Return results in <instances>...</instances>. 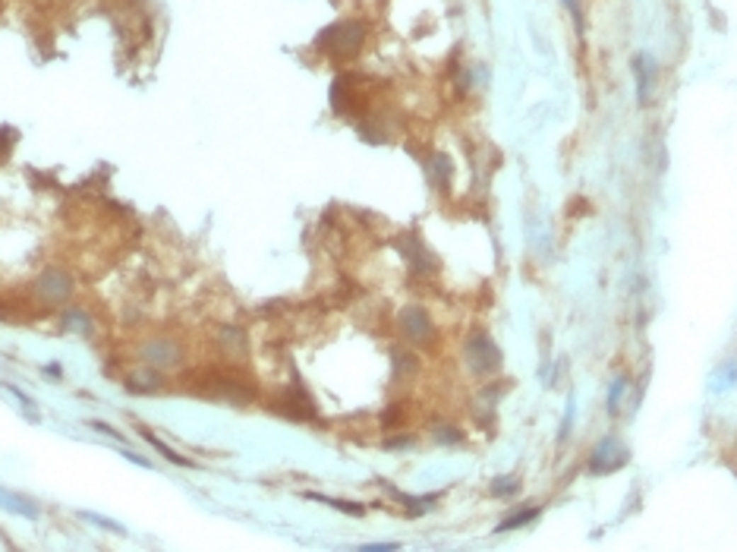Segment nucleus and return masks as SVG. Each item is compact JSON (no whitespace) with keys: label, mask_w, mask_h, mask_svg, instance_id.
<instances>
[{"label":"nucleus","mask_w":737,"mask_h":552,"mask_svg":"<svg viewBox=\"0 0 737 552\" xmlns=\"http://www.w3.org/2000/svg\"><path fill=\"white\" fill-rule=\"evenodd\" d=\"M536 514H539V508H526V512H520V514H514V518L498 524V534H508V530H514V527H523V524H530Z\"/></svg>","instance_id":"dca6fc26"},{"label":"nucleus","mask_w":737,"mask_h":552,"mask_svg":"<svg viewBox=\"0 0 737 552\" xmlns=\"http://www.w3.org/2000/svg\"><path fill=\"white\" fill-rule=\"evenodd\" d=\"M76 293V278L73 271L60 269V265H47L38 278L32 281V297L41 306H67Z\"/></svg>","instance_id":"f03ea898"},{"label":"nucleus","mask_w":737,"mask_h":552,"mask_svg":"<svg viewBox=\"0 0 737 552\" xmlns=\"http://www.w3.org/2000/svg\"><path fill=\"white\" fill-rule=\"evenodd\" d=\"M432 180L438 186H447V180H451V162H447L445 155H435L432 158Z\"/></svg>","instance_id":"2eb2a0df"},{"label":"nucleus","mask_w":737,"mask_h":552,"mask_svg":"<svg viewBox=\"0 0 737 552\" xmlns=\"http://www.w3.org/2000/svg\"><path fill=\"white\" fill-rule=\"evenodd\" d=\"M280 404L287 407V414L290 417H299V420H312L315 417V407H312V401L303 395V388L299 385H293L290 391H287L284 398H280Z\"/></svg>","instance_id":"9d476101"},{"label":"nucleus","mask_w":737,"mask_h":552,"mask_svg":"<svg viewBox=\"0 0 737 552\" xmlns=\"http://www.w3.org/2000/svg\"><path fill=\"white\" fill-rule=\"evenodd\" d=\"M0 508H6V512L13 514H23V518H38V505H35L32 499H25V495L13 492V489H4L0 486Z\"/></svg>","instance_id":"1a4fd4ad"},{"label":"nucleus","mask_w":737,"mask_h":552,"mask_svg":"<svg viewBox=\"0 0 737 552\" xmlns=\"http://www.w3.org/2000/svg\"><path fill=\"white\" fill-rule=\"evenodd\" d=\"M136 357L158 373H177L186 366V344L173 334H149L136 344Z\"/></svg>","instance_id":"f257e3e1"},{"label":"nucleus","mask_w":737,"mask_h":552,"mask_svg":"<svg viewBox=\"0 0 737 552\" xmlns=\"http://www.w3.org/2000/svg\"><path fill=\"white\" fill-rule=\"evenodd\" d=\"M215 351L227 363L243 360L246 351H249V338H246V332L240 325H217L215 328Z\"/></svg>","instance_id":"423d86ee"},{"label":"nucleus","mask_w":737,"mask_h":552,"mask_svg":"<svg viewBox=\"0 0 737 552\" xmlns=\"http://www.w3.org/2000/svg\"><path fill=\"white\" fill-rule=\"evenodd\" d=\"M627 464V449H624L617 439H602L599 445H595V451H593V458H589V471L593 473H612V471H617V467H624Z\"/></svg>","instance_id":"0eeeda50"},{"label":"nucleus","mask_w":737,"mask_h":552,"mask_svg":"<svg viewBox=\"0 0 737 552\" xmlns=\"http://www.w3.org/2000/svg\"><path fill=\"white\" fill-rule=\"evenodd\" d=\"M123 382H126V388H130V391H142V395H145V391L164 388V379H161V373H158V369H152V366H145V363H142L139 369H132V373L126 376Z\"/></svg>","instance_id":"6e6552de"},{"label":"nucleus","mask_w":737,"mask_h":552,"mask_svg":"<svg viewBox=\"0 0 737 552\" xmlns=\"http://www.w3.org/2000/svg\"><path fill=\"white\" fill-rule=\"evenodd\" d=\"M463 354H467V363L476 376H491V373H498V366H501V351L491 344V338L486 332L469 334Z\"/></svg>","instance_id":"20e7f679"},{"label":"nucleus","mask_w":737,"mask_h":552,"mask_svg":"<svg viewBox=\"0 0 737 552\" xmlns=\"http://www.w3.org/2000/svg\"><path fill=\"white\" fill-rule=\"evenodd\" d=\"M624 388H627V382L617 379V382H615V388H612V395H608V410H617V401H621Z\"/></svg>","instance_id":"412c9836"},{"label":"nucleus","mask_w":737,"mask_h":552,"mask_svg":"<svg viewBox=\"0 0 737 552\" xmlns=\"http://www.w3.org/2000/svg\"><path fill=\"white\" fill-rule=\"evenodd\" d=\"M360 552H400L397 543H369V546H360Z\"/></svg>","instance_id":"5701e85b"},{"label":"nucleus","mask_w":737,"mask_h":552,"mask_svg":"<svg viewBox=\"0 0 737 552\" xmlns=\"http://www.w3.org/2000/svg\"><path fill=\"white\" fill-rule=\"evenodd\" d=\"M514 492H517L514 477H501L498 483H491V495H514Z\"/></svg>","instance_id":"6ab92c4d"},{"label":"nucleus","mask_w":737,"mask_h":552,"mask_svg":"<svg viewBox=\"0 0 737 552\" xmlns=\"http://www.w3.org/2000/svg\"><path fill=\"white\" fill-rule=\"evenodd\" d=\"M397 328H400V334H404L410 344H432V338H435V322H432V316H429V312H425L419 303H410V306H404V310H400Z\"/></svg>","instance_id":"39448f33"},{"label":"nucleus","mask_w":737,"mask_h":552,"mask_svg":"<svg viewBox=\"0 0 737 552\" xmlns=\"http://www.w3.org/2000/svg\"><path fill=\"white\" fill-rule=\"evenodd\" d=\"M309 499H315V502H325V505H331V508H338V512H343V514H356L360 518L366 508L362 505H356V502H341V499H325V495H309Z\"/></svg>","instance_id":"f3484780"},{"label":"nucleus","mask_w":737,"mask_h":552,"mask_svg":"<svg viewBox=\"0 0 737 552\" xmlns=\"http://www.w3.org/2000/svg\"><path fill=\"white\" fill-rule=\"evenodd\" d=\"M142 439L152 445V449H158V451H161V455H164L167 461H173V464H180V467H193V461H189V458H183V455H177V451H173V449H167V445L161 442V439H154L149 429L142 432Z\"/></svg>","instance_id":"4468645a"},{"label":"nucleus","mask_w":737,"mask_h":552,"mask_svg":"<svg viewBox=\"0 0 737 552\" xmlns=\"http://www.w3.org/2000/svg\"><path fill=\"white\" fill-rule=\"evenodd\" d=\"M63 325H67L69 332H79V334H92V328H95L92 316H88L86 310H76V306L63 312Z\"/></svg>","instance_id":"f8f14e48"},{"label":"nucleus","mask_w":737,"mask_h":552,"mask_svg":"<svg viewBox=\"0 0 737 552\" xmlns=\"http://www.w3.org/2000/svg\"><path fill=\"white\" fill-rule=\"evenodd\" d=\"M92 429H98V432H104V436H110V439H123L120 432H117V429H110L108 423H98V420H92Z\"/></svg>","instance_id":"393cba45"},{"label":"nucleus","mask_w":737,"mask_h":552,"mask_svg":"<svg viewBox=\"0 0 737 552\" xmlns=\"http://www.w3.org/2000/svg\"><path fill=\"white\" fill-rule=\"evenodd\" d=\"M13 139H16V133H13L10 127H0V155H6V152H10Z\"/></svg>","instance_id":"4be33fe9"},{"label":"nucleus","mask_w":737,"mask_h":552,"mask_svg":"<svg viewBox=\"0 0 737 552\" xmlns=\"http://www.w3.org/2000/svg\"><path fill=\"white\" fill-rule=\"evenodd\" d=\"M652 76H656V64H652L649 57H643L636 60V82H640V101L646 104L649 101V86H652Z\"/></svg>","instance_id":"ddd939ff"},{"label":"nucleus","mask_w":737,"mask_h":552,"mask_svg":"<svg viewBox=\"0 0 737 552\" xmlns=\"http://www.w3.org/2000/svg\"><path fill=\"white\" fill-rule=\"evenodd\" d=\"M391 363H394V379H410V376H416V369H419V360H416V354H410V351H391Z\"/></svg>","instance_id":"9b49d317"},{"label":"nucleus","mask_w":737,"mask_h":552,"mask_svg":"<svg viewBox=\"0 0 737 552\" xmlns=\"http://www.w3.org/2000/svg\"><path fill=\"white\" fill-rule=\"evenodd\" d=\"M82 518H86V521H92V524H98V527H104V530H110V534H126V527H123V524H117V521H110V518H101V514L82 512Z\"/></svg>","instance_id":"a211bd4d"},{"label":"nucleus","mask_w":737,"mask_h":552,"mask_svg":"<svg viewBox=\"0 0 737 552\" xmlns=\"http://www.w3.org/2000/svg\"><path fill=\"white\" fill-rule=\"evenodd\" d=\"M4 388H6V391H10V395H16V398H19V404H23V407H25V410H32V414H35V401H32V398H29V395H23V391H19V388H16V385H4Z\"/></svg>","instance_id":"b1692460"},{"label":"nucleus","mask_w":737,"mask_h":552,"mask_svg":"<svg viewBox=\"0 0 737 552\" xmlns=\"http://www.w3.org/2000/svg\"><path fill=\"white\" fill-rule=\"evenodd\" d=\"M362 41H366V26L347 19V23H334L328 29H321L315 45L325 54H331V57H353V54H360Z\"/></svg>","instance_id":"7ed1b4c3"},{"label":"nucleus","mask_w":737,"mask_h":552,"mask_svg":"<svg viewBox=\"0 0 737 552\" xmlns=\"http://www.w3.org/2000/svg\"><path fill=\"white\" fill-rule=\"evenodd\" d=\"M435 439H438V442H460V429H454V426H441V429H435Z\"/></svg>","instance_id":"aec40b11"}]
</instances>
